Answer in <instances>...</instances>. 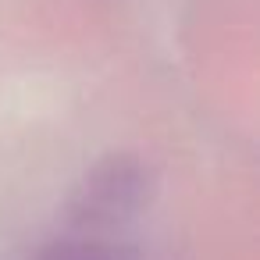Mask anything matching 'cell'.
Instances as JSON below:
<instances>
[{"mask_svg":"<svg viewBox=\"0 0 260 260\" xmlns=\"http://www.w3.org/2000/svg\"><path fill=\"white\" fill-rule=\"evenodd\" d=\"M32 260H132V253L114 242L111 235H82V232H64L47 239Z\"/></svg>","mask_w":260,"mask_h":260,"instance_id":"2","label":"cell"},{"mask_svg":"<svg viewBox=\"0 0 260 260\" xmlns=\"http://www.w3.org/2000/svg\"><path fill=\"white\" fill-rule=\"evenodd\" d=\"M153 196V171L136 153H107L96 160L68 196L64 221L82 235H107L146 210Z\"/></svg>","mask_w":260,"mask_h":260,"instance_id":"1","label":"cell"}]
</instances>
